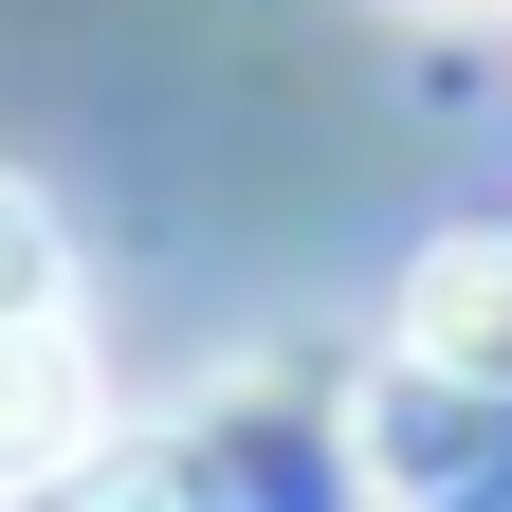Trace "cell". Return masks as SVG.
<instances>
[{
  "mask_svg": "<svg viewBox=\"0 0 512 512\" xmlns=\"http://www.w3.org/2000/svg\"><path fill=\"white\" fill-rule=\"evenodd\" d=\"M55 330H74V238L37 183H0V348H55Z\"/></svg>",
  "mask_w": 512,
  "mask_h": 512,
  "instance_id": "277c9868",
  "label": "cell"
},
{
  "mask_svg": "<svg viewBox=\"0 0 512 512\" xmlns=\"http://www.w3.org/2000/svg\"><path fill=\"white\" fill-rule=\"evenodd\" d=\"M421 19H439V0H421Z\"/></svg>",
  "mask_w": 512,
  "mask_h": 512,
  "instance_id": "5b68a950",
  "label": "cell"
},
{
  "mask_svg": "<svg viewBox=\"0 0 512 512\" xmlns=\"http://www.w3.org/2000/svg\"><path fill=\"white\" fill-rule=\"evenodd\" d=\"M366 476L403 512H512V403L439 384V366H384L366 384Z\"/></svg>",
  "mask_w": 512,
  "mask_h": 512,
  "instance_id": "6da1fadb",
  "label": "cell"
},
{
  "mask_svg": "<svg viewBox=\"0 0 512 512\" xmlns=\"http://www.w3.org/2000/svg\"><path fill=\"white\" fill-rule=\"evenodd\" d=\"M92 439V366H74V330L55 348H0V476H55Z\"/></svg>",
  "mask_w": 512,
  "mask_h": 512,
  "instance_id": "3957f363",
  "label": "cell"
},
{
  "mask_svg": "<svg viewBox=\"0 0 512 512\" xmlns=\"http://www.w3.org/2000/svg\"><path fill=\"white\" fill-rule=\"evenodd\" d=\"M403 366L512 403V238H439L421 275H403Z\"/></svg>",
  "mask_w": 512,
  "mask_h": 512,
  "instance_id": "7a4b0ae2",
  "label": "cell"
}]
</instances>
